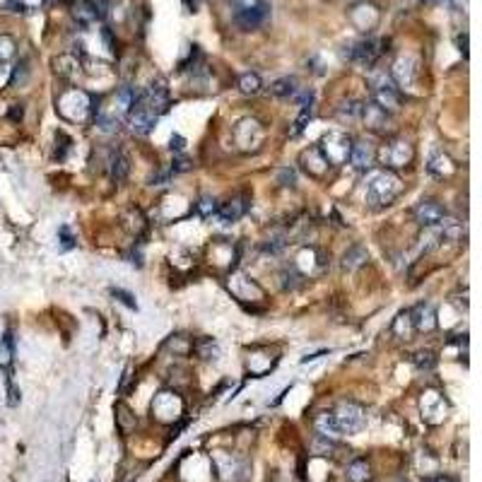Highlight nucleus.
Returning a JSON list of instances; mask_svg holds the SVG:
<instances>
[{
    "instance_id": "obj_4",
    "label": "nucleus",
    "mask_w": 482,
    "mask_h": 482,
    "mask_svg": "<svg viewBox=\"0 0 482 482\" xmlns=\"http://www.w3.org/2000/svg\"><path fill=\"white\" fill-rule=\"evenodd\" d=\"M335 425H338L340 434H357L367 427V410L355 400H343L338 408L333 410Z\"/></svg>"
},
{
    "instance_id": "obj_38",
    "label": "nucleus",
    "mask_w": 482,
    "mask_h": 482,
    "mask_svg": "<svg viewBox=\"0 0 482 482\" xmlns=\"http://www.w3.org/2000/svg\"><path fill=\"white\" fill-rule=\"evenodd\" d=\"M415 367L420 371H432L437 367V357L432 355L430 350H422V352H417L415 355Z\"/></svg>"
},
{
    "instance_id": "obj_18",
    "label": "nucleus",
    "mask_w": 482,
    "mask_h": 482,
    "mask_svg": "<svg viewBox=\"0 0 482 482\" xmlns=\"http://www.w3.org/2000/svg\"><path fill=\"white\" fill-rule=\"evenodd\" d=\"M413 215L422 227H434L446 218V210H444V205L437 203V200H422V203L415 205Z\"/></svg>"
},
{
    "instance_id": "obj_33",
    "label": "nucleus",
    "mask_w": 482,
    "mask_h": 482,
    "mask_svg": "<svg viewBox=\"0 0 482 482\" xmlns=\"http://www.w3.org/2000/svg\"><path fill=\"white\" fill-rule=\"evenodd\" d=\"M297 92V80L295 78H280L270 85V94L273 97H292Z\"/></svg>"
},
{
    "instance_id": "obj_13",
    "label": "nucleus",
    "mask_w": 482,
    "mask_h": 482,
    "mask_svg": "<svg viewBox=\"0 0 482 482\" xmlns=\"http://www.w3.org/2000/svg\"><path fill=\"white\" fill-rule=\"evenodd\" d=\"M420 408H422V417H425L430 425H439V422L446 420L448 405H446V400H444V395L439 391H425V393H422Z\"/></svg>"
},
{
    "instance_id": "obj_30",
    "label": "nucleus",
    "mask_w": 482,
    "mask_h": 482,
    "mask_svg": "<svg viewBox=\"0 0 482 482\" xmlns=\"http://www.w3.org/2000/svg\"><path fill=\"white\" fill-rule=\"evenodd\" d=\"M393 333L398 335V338H403V340H408L410 335L415 333L413 316H410V311L398 313V318H395V321H393Z\"/></svg>"
},
{
    "instance_id": "obj_27",
    "label": "nucleus",
    "mask_w": 482,
    "mask_h": 482,
    "mask_svg": "<svg viewBox=\"0 0 482 482\" xmlns=\"http://www.w3.org/2000/svg\"><path fill=\"white\" fill-rule=\"evenodd\" d=\"M348 480L350 482H369L371 480V465L364 458H355L348 465Z\"/></svg>"
},
{
    "instance_id": "obj_5",
    "label": "nucleus",
    "mask_w": 482,
    "mask_h": 482,
    "mask_svg": "<svg viewBox=\"0 0 482 482\" xmlns=\"http://www.w3.org/2000/svg\"><path fill=\"white\" fill-rule=\"evenodd\" d=\"M270 17V3L268 0H246L236 8L234 22L241 31H253L263 27Z\"/></svg>"
},
{
    "instance_id": "obj_37",
    "label": "nucleus",
    "mask_w": 482,
    "mask_h": 482,
    "mask_svg": "<svg viewBox=\"0 0 482 482\" xmlns=\"http://www.w3.org/2000/svg\"><path fill=\"white\" fill-rule=\"evenodd\" d=\"M27 78H29V63L27 61H20L17 66L13 68V73H10V87H17V85H24Z\"/></svg>"
},
{
    "instance_id": "obj_20",
    "label": "nucleus",
    "mask_w": 482,
    "mask_h": 482,
    "mask_svg": "<svg viewBox=\"0 0 482 482\" xmlns=\"http://www.w3.org/2000/svg\"><path fill=\"white\" fill-rule=\"evenodd\" d=\"M248 210V198L246 196H236L227 203H222L218 208V220L222 225H234L236 220H241Z\"/></svg>"
},
{
    "instance_id": "obj_45",
    "label": "nucleus",
    "mask_w": 482,
    "mask_h": 482,
    "mask_svg": "<svg viewBox=\"0 0 482 482\" xmlns=\"http://www.w3.org/2000/svg\"><path fill=\"white\" fill-rule=\"evenodd\" d=\"M299 280H302V275L297 273L295 268L285 270V273H283V287H285V290H287V287H290V290H295V287L299 285Z\"/></svg>"
},
{
    "instance_id": "obj_1",
    "label": "nucleus",
    "mask_w": 482,
    "mask_h": 482,
    "mask_svg": "<svg viewBox=\"0 0 482 482\" xmlns=\"http://www.w3.org/2000/svg\"><path fill=\"white\" fill-rule=\"evenodd\" d=\"M169 106V94L164 87L153 85V87L135 92V99L128 109V123L138 135H148L155 128V123L160 121V116Z\"/></svg>"
},
{
    "instance_id": "obj_29",
    "label": "nucleus",
    "mask_w": 482,
    "mask_h": 482,
    "mask_svg": "<svg viewBox=\"0 0 482 482\" xmlns=\"http://www.w3.org/2000/svg\"><path fill=\"white\" fill-rule=\"evenodd\" d=\"M239 92L241 94H258L263 87V83H261V75L258 73H243L239 75Z\"/></svg>"
},
{
    "instance_id": "obj_53",
    "label": "nucleus",
    "mask_w": 482,
    "mask_h": 482,
    "mask_svg": "<svg viewBox=\"0 0 482 482\" xmlns=\"http://www.w3.org/2000/svg\"><path fill=\"white\" fill-rule=\"evenodd\" d=\"M425 3H427V5H439L441 0H425Z\"/></svg>"
},
{
    "instance_id": "obj_11",
    "label": "nucleus",
    "mask_w": 482,
    "mask_h": 482,
    "mask_svg": "<svg viewBox=\"0 0 482 482\" xmlns=\"http://www.w3.org/2000/svg\"><path fill=\"white\" fill-rule=\"evenodd\" d=\"M299 164H302V169L313 178H326L328 171L333 169V164L326 160V155L321 153L318 145H311V148L299 155Z\"/></svg>"
},
{
    "instance_id": "obj_51",
    "label": "nucleus",
    "mask_w": 482,
    "mask_h": 482,
    "mask_svg": "<svg viewBox=\"0 0 482 482\" xmlns=\"http://www.w3.org/2000/svg\"><path fill=\"white\" fill-rule=\"evenodd\" d=\"M427 482H453L451 478H446V475H437V478H430Z\"/></svg>"
},
{
    "instance_id": "obj_39",
    "label": "nucleus",
    "mask_w": 482,
    "mask_h": 482,
    "mask_svg": "<svg viewBox=\"0 0 482 482\" xmlns=\"http://www.w3.org/2000/svg\"><path fill=\"white\" fill-rule=\"evenodd\" d=\"M311 116H313V101H311V104H304V106H302V113L297 116L295 128H292V135H295V138H297V135H299L302 131H304L306 123L311 121Z\"/></svg>"
},
{
    "instance_id": "obj_16",
    "label": "nucleus",
    "mask_w": 482,
    "mask_h": 482,
    "mask_svg": "<svg viewBox=\"0 0 482 482\" xmlns=\"http://www.w3.org/2000/svg\"><path fill=\"white\" fill-rule=\"evenodd\" d=\"M374 160H376V148H374L371 140H357V143H352L348 162H350L352 166H355L357 171L371 169Z\"/></svg>"
},
{
    "instance_id": "obj_34",
    "label": "nucleus",
    "mask_w": 482,
    "mask_h": 482,
    "mask_svg": "<svg viewBox=\"0 0 482 482\" xmlns=\"http://www.w3.org/2000/svg\"><path fill=\"white\" fill-rule=\"evenodd\" d=\"M360 116H362V101H357V99L345 101V104L338 109L340 121H360Z\"/></svg>"
},
{
    "instance_id": "obj_6",
    "label": "nucleus",
    "mask_w": 482,
    "mask_h": 482,
    "mask_svg": "<svg viewBox=\"0 0 482 482\" xmlns=\"http://www.w3.org/2000/svg\"><path fill=\"white\" fill-rule=\"evenodd\" d=\"M376 157L381 160L383 166H388V169H400V166H408L410 162H413L415 150H413V145L405 143V140H391V143L383 145V148L378 150Z\"/></svg>"
},
{
    "instance_id": "obj_28",
    "label": "nucleus",
    "mask_w": 482,
    "mask_h": 482,
    "mask_svg": "<svg viewBox=\"0 0 482 482\" xmlns=\"http://www.w3.org/2000/svg\"><path fill=\"white\" fill-rule=\"evenodd\" d=\"M109 171H111V178H113L116 183H123V181H126L128 171H131V164H128V157L121 155V153L113 155L111 162H109Z\"/></svg>"
},
{
    "instance_id": "obj_43",
    "label": "nucleus",
    "mask_w": 482,
    "mask_h": 482,
    "mask_svg": "<svg viewBox=\"0 0 482 482\" xmlns=\"http://www.w3.org/2000/svg\"><path fill=\"white\" fill-rule=\"evenodd\" d=\"M191 169V160L183 155H176L174 162H171V174H183V171Z\"/></svg>"
},
{
    "instance_id": "obj_19",
    "label": "nucleus",
    "mask_w": 482,
    "mask_h": 482,
    "mask_svg": "<svg viewBox=\"0 0 482 482\" xmlns=\"http://www.w3.org/2000/svg\"><path fill=\"white\" fill-rule=\"evenodd\" d=\"M410 316H413L415 333H430V330H434L439 326V323H437V309H434V304H430V302H422V304H417L413 311H410Z\"/></svg>"
},
{
    "instance_id": "obj_25",
    "label": "nucleus",
    "mask_w": 482,
    "mask_h": 482,
    "mask_svg": "<svg viewBox=\"0 0 482 482\" xmlns=\"http://www.w3.org/2000/svg\"><path fill=\"white\" fill-rule=\"evenodd\" d=\"M427 169H430V174L444 178V176H451L453 171H456V164H453L451 157H448V155L434 153V155L430 157V164H427Z\"/></svg>"
},
{
    "instance_id": "obj_47",
    "label": "nucleus",
    "mask_w": 482,
    "mask_h": 482,
    "mask_svg": "<svg viewBox=\"0 0 482 482\" xmlns=\"http://www.w3.org/2000/svg\"><path fill=\"white\" fill-rule=\"evenodd\" d=\"M278 178H280V183H283V186H290V188H295V183H297V176H295V171H292V169H283L278 174Z\"/></svg>"
},
{
    "instance_id": "obj_26",
    "label": "nucleus",
    "mask_w": 482,
    "mask_h": 482,
    "mask_svg": "<svg viewBox=\"0 0 482 482\" xmlns=\"http://www.w3.org/2000/svg\"><path fill=\"white\" fill-rule=\"evenodd\" d=\"M367 258H369V253H367V248L364 246H352L345 251V256H343V270H348V273H352V270H357V268H362V265L367 263Z\"/></svg>"
},
{
    "instance_id": "obj_9",
    "label": "nucleus",
    "mask_w": 482,
    "mask_h": 482,
    "mask_svg": "<svg viewBox=\"0 0 482 482\" xmlns=\"http://www.w3.org/2000/svg\"><path fill=\"white\" fill-rule=\"evenodd\" d=\"M381 46H383V41L367 36V39H362V41H357V44H352L348 56H350V61L355 63V66L369 70V68L376 66V61L381 58V53H383Z\"/></svg>"
},
{
    "instance_id": "obj_32",
    "label": "nucleus",
    "mask_w": 482,
    "mask_h": 482,
    "mask_svg": "<svg viewBox=\"0 0 482 482\" xmlns=\"http://www.w3.org/2000/svg\"><path fill=\"white\" fill-rule=\"evenodd\" d=\"M116 422H118V430H121L123 434H128V432L135 430V425H138L135 415L126 408V405H116Z\"/></svg>"
},
{
    "instance_id": "obj_46",
    "label": "nucleus",
    "mask_w": 482,
    "mask_h": 482,
    "mask_svg": "<svg viewBox=\"0 0 482 482\" xmlns=\"http://www.w3.org/2000/svg\"><path fill=\"white\" fill-rule=\"evenodd\" d=\"M58 239H61V248H63V251H68V248L75 246V236L70 234L68 227H61V229H58Z\"/></svg>"
},
{
    "instance_id": "obj_40",
    "label": "nucleus",
    "mask_w": 482,
    "mask_h": 482,
    "mask_svg": "<svg viewBox=\"0 0 482 482\" xmlns=\"http://www.w3.org/2000/svg\"><path fill=\"white\" fill-rule=\"evenodd\" d=\"M196 208H198V215H200V218H213V215H218V208H220V205H218V200H215V198L203 196V198L198 200Z\"/></svg>"
},
{
    "instance_id": "obj_2",
    "label": "nucleus",
    "mask_w": 482,
    "mask_h": 482,
    "mask_svg": "<svg viewBox=\"0 0 482 482\" xmlns=\"http://www.w3.org/2000/svg\"><path fill=\"white\" fill-rule=\"evenodd\" d=\"M56 111L61 113L66 121L83 123V121H87L92 116V111H94V99H92L90 92H85L80 87L66 90L56 99Z\"/></svg>"
},
{
    "instance_id": "obj_36",
    "label": "nucleus",
    "mask_w": 482,
    "mask_h": 482,
    "mask_svg": "<svg viewBox=\"0 0 482 482\" xmlns=\"http://www.w3.org/2000/svg\"><path fill=\"white\" fill-rule=\"evenodd\" d=\"M15 53H17V44L13 36L0 34V63H8L10 58H15Z\"/></svg>"
},
{
    "instance_id": "obj_10",
    "label": "nucleus",
    "mask_w": 482,
    "mask_h": 482,
    "mask_svg": "<svg viewBox=\"0 0 482 482\" xmlns=\"http://www.w3.org/2000/svg\"><path fill=\"white\" fill-rule=\"evenodd\" d=\"M321 153L326 155V160L330 162L333 166L338 164H345L350 157V150H352V140L348 138L345 133H328L326 138L321 140Z\"/></svg>"
},
{
    "instance_id": "obj_3",
    "label": "nucleus",
    "mask_w": 482,
    "mask_h": 482,
    "mask_svg": "<svg viewBox=\"0 0 482 482\" xmlns=\"http://www.w3.org/2000/svg\"><path fill=\"white\" fill-rule=\"evenodd\" d=\"M403 191V181L393 171H376L367 183V200L374 205H388Z\"/></svg>"
},
{
    "instance_id": "obj_54",
    "label": "nucleus",
    "mask_w": 482,
    "mask_h": 482,
    "mask_svg": "<svg viewBox=\"0 0 482 482\" xmlns=\"http://www.w3.org/2000/svg\"><path fill=\"white\" fill-rule=\"evenodd\" d=\"M400 482H408V480H400Z\"/></svg>"
},
{
    "instance_id": "obj_50",
    "label": "nucleus",
    "mask_w": 482,
    "mask_h": 482,
    "mask_svg": "<svg viewBox=\"0 0 482 482\" xmlns=\"http://www.w3.org/2000/svg\"><path fill=\"white\" fill-rule=\"evenodd\" d=\"M169 176H171V169L169 171H160L157 176H153V183H155V186H162V183L169 181Z\"/></svg>"
},
{
    "instance_id": "obj_21",
    "label": "nucleus",
    "mask_w": 482,
    "mask_h": 482,
    "mask_svg": "<svg viewBox=\"0 0 482 482\" xmlns=\"http://www.w3.org/2000/svg\"><path fill=\"white\" fill-rule=\"evenodd\" d=\"M51 66H53V73H56L58 78H63V80H78L80 73H83V63H80L78 56H73V53L56 56L51 61Z\"/></svg>"
},
{
    "instance_id": "obj_22",
    "label": "nucleus",
    "mask_w": 482,
    "mask_h": 482,
    "mask_svg": "<svg viewBox=\"0 0 482 482\" xmlns=\"http://www.w3.org/2000/svg\"><path fill=\"white\" fill-rule=\"evenodd\" d=\"M374 104L381 106L386 113H393L400 109V92L398 87L391 83V85H383V87H376L374 90Z\"/></svg>"
},
{
    "instance_id": "obj_35",
    "label": "nucleus",
    "mask_w": 482,
    "mask_h": 482,
    "mask_svg": "<svg viewBox=\"0 0 482 482\" xmlns=\"http://www.w3.org/2000/svg\"><path fill=\"white\" fill-rule=\"evenodd\" d=\"M287 243H290V234L283 232V229H278V232H273V234L268 236V241H265V251H268V253H280Z\"/></svg>"
},
{
    "instance_id": "obj_8",
    "label": "nucleus",
    "mask_w": 482,
    "mask_h": 482,
    "mask_svg": "<svg viewBox=\"0 0 482 482\" xmlns=\"http://www.w3.org/2000/svg\"><path fill=\"white\" fill-rule=\"evenodd\" d=\"M234 140L243 153H251V150H258L263 145L265 131L256 118H243V121L236 123V128H234Z\"/></svg>"
},
{
    "instance_id": "obj_31",
    "label": "nucleus",
    "mask_w": 482,
    "mask_h": 482,
    "mask_svg": "<svg viewBox=\"0 0 482 482\" xmlns=\"http://www.w3.org/2000/svg\"><path fill=\"white\" fill-rule=\"evenodd\" d=\"M196 352H198V357H203L205 362H218L220 345L215 343L213 338H205V340H198L196 343Z\"/></svg>"
},
{
    "instance_id": "obj_17",
    "label": "nucleus",
    "mask_w": 482,
    "mask_h": 482,
    "mask_svg": "<svg viewBox=\"0 0 482 482\" xmlns=\"http://www.w3.org/2000/svg\"><path fill=\"white\" fill-rule=\"evenodd\" d=\"M391 80L395 87H413L417 80V63L410 56H400L391 68Z\"/></svg>"
},
{
    "instance_id": "obj_41",
    "label": "nucleus",
    "mask_w": 482,
    "mask_h": 482,
    "mask_svg": "<svg viewBox=\"0 0 482 482\" xmlns=\"http://www.w3.org/2000/svg\"><path fill=\"white\" fill-rule=\"evenodd\" d=\"M97 128H99L101 133H116L118 131V118L101 113V116H97Z\"/></svg>"
},
{
    "instance_id": "obj_14",
    "label": "nucleus",
    "mask_w": 482,
    "mask_h": 482,
    "mask_svg": "<svg viewBox=\"0 0 482 482\" xmlns=\"http://www.w3.org/2000/svg\"><path fill=\"white\" fill-rule=\"evenodd\" d=\"M378 20H381V13H378V8L371 3H357L355 8L350 10V22L355 24V29L367 31V34L376 29Z\"/></svg>"
},
{
    "instance_id": "obj_49",
    "label": "nucleus",
    "mask_w": 482,
    "mask_h": 482,
    "mask_svg": "<svg viewBox=\"0 0 482 482\" xmlns=\"http://www.w3.org/2000/svg\"><path fill=\"white\" fill-rule=\"evenodd\" d=\"M456 46H458V51L463 53L465 58H468V34H465V31L456 36Z\"/></svg>"
},
{
    "instance_id": "obj_15",
    "label": "nucleus",
    "mask_w": 482,
    "mask_h": 482,
    "mask_svg": "<svg viewBox=\"0 0 482 482\" xmlns=\"http://www.w3.org/2000/svg\"><path fill=\"white\" fill-rule=\"evenodd\" d=\"M213 463H215V468H218L222 480H234L236 482L246 475V463L239 458H234V456H229V453H222V451L215 453Z\"/></svg>"
},
{
    "instance_id": "obj_52",
    "label": "nucleus",
    "mask_w": 482,
    "mask_h": 482,
    "mask_svg": "<svg viewBox=\"0 0 482 482\" xmlns=\"http://www.w3.org/2000/svg\"><path fill=\"white\" fill-rule=\"evenodd\" d=\"M10 116H13L15 121H17V118H22V106H20V109H17V106H15V109L10 111Z\"/></svg>"
},
{
    "instance_id": "obj_24",
    "label": "nucleus",
    "mask_w": 482,
    "mask_h": 482,
    "mask_svg": "<svg viewBox=\"0 0 482 482\" xmlns=\"http://www.w3.org/2000/svg\"><path fill=\"white\" fill-rule=\"evenodd\" d=\"M313 427H316L318 437H321V439H328V441H335V439L343 437V434H340V430H338V425H335L333 413H321V415H316V420H313Z\"/></svg>"
},
{
    "instance_id": "obj_23",
    "label": "nucleus",
    "mask_w": 482,
    "mask_h": 482,
    "mask_svg": "<svg viewBox=\"0 0 482 482\" xmlns=\"http://www.w3.org/2000/svg\"><path fill=\"white\" fill-rule=\"evenodd\" d=\"M323 263H326V261H321V251H318V248H313V246H306V248H302V251L297 253L295 270H302L304 275H313V273H318V270L323 268Z\"/></svg>"
},
{
    "instance_id": "obj_7",
    "label": "nucleus",
    "mask_w": 482,
    "mask_h": 482,
    "mask_svg": "<svg viewBox=\"0 0 482 482\" xmlns=\"http://www.w3.org/2000/svg\"><path fill=\"white\" fill-rule=\"evenodd\" d=\"M183 415V400L174 391H160L153 400V417L160 422H176Z\"/></svg>"
},
{
    "instance_id": "obj_48",
    "label": "nucleus",
    "mask_w": 482,
    "mask_h": 482,
    "mask_svg": "<svg viewBox=\"0 0 482 482\" xmlns=\"http://www.w3.org/2000/svg\"><path fill=\"white\" fill-rule=\"evenodd\" d=\"M171 153L176 155H183V150H186V140L181 138V135H171V143H169Z\"/></svg>"
},
{
    "instance_id": "obj_42",
    "label": "nucleus",
    "mask_w": 482,
    "mask_h": 482,
    "mask_svg": "<svg viewBox=\"0 0 482 482\" xmlns=\"http://www.w3.org/2000/svg\"><path fill=\"white\" fill-rule=\"evenodd\" d=\"M56 140H61V145L56 143V157H58V160H66V153L70 150V145H73V140H70L63 131L56 133Z\"/></svg>"
},
{
    "instance_id": "obj_12",
    "label": "nucleus",
    "mask_w": 482,
    "mask_h": 482,
    "mask_svg": "<svg viewBox=\"0 0 482 482\" xmlns=\"http://www.w3.org/2000/svg\"><path fill=\"white\" fill-rule=\"evenodd\" d=\"M360 121L364 123L369 131L374 133H391L393 131V121H391V113H386L381 109V106H376L374 101H369V104H362V116Z\"/></svg>"
},
{
    "instance_id": "obj_44",
    "label": "nucleus",
    "mask_w": 482,
    "mask_h": 482,
    "mask_svg": "<svg viewBox=\"0 0 482 482\" xmlns=\"http://www.w3.org/2000/svg\"><path fill=\"white\" fill-rule=\"evenodd\" d=\"M111 295L116 297V299L121 302V304H126L128 309H138V302H135L133 295H128V292H123V290H118V287H113Z\"/></svg>"
}]
</instances>
